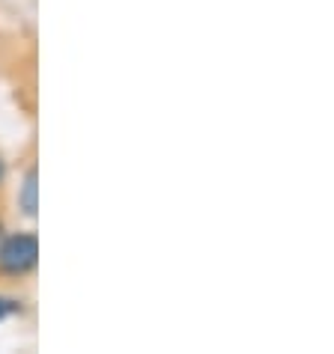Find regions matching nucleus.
<instances>
[{
  "label": "nucleus",
  "mask_w": 334,
  "mask_h": 354,
  "mask_svg": "<svg viewBox=\"0 0 334 354\" xmlns=\"http://www.w3.org/2000/svg\"><path fill=\"white\" fill-rule=\"evenodd\" d=\"M39 241L30 232H18L0 244V271L6 274H27L36 265Z\"/></svg>",
  "instance_id": "obj_1"
},
{
  "label": "nucleus",
  "mask_w": 334,
  "mask_h": 354,
  "mask_svg": "<svg viewBox=\"0 0 334 354\" xmlns=\"http://www.w3.org/2000/svg\"><path fill=\"white\" fill-rule=\"evenodd\" d=\"M21 209H24V214H36V209H39V200H36V170H30L24 176V185H21Z\"/></svg>",
  "instance_id": "obj_2"
},
{
  "label": "nucleus",
  "mask_w": 334,
  "mask_h": 354,
  "mask_svg": "<svg viewBox=\"0 0 334 354\" xmlns=\"http://www.w3.org/2000/svg\"><path fill=\"white\" fill-rule=\"evenodd\" d=\"M21 307H18V301L12 298H0V319H6V316H12V313H18Z\"/></svg>",
  "instance_id": "obj_3"
},
{
  "label": "nucleus",
  "mask_w": 334,
  "mask_h": 354,
  "mask_svg": "<svg viewBox=\"0 0 334 354\" xmlns=\"http://www.w3.org/2000/svg\"><path fill=\"white\" fill-rule=\"evenodd\" d=\"M3 176H6V167H3V161H0V182H3Z\"/></svg>",
  "instance_id": "obj_4"
}]
</instances>
